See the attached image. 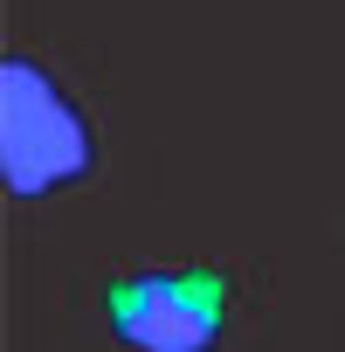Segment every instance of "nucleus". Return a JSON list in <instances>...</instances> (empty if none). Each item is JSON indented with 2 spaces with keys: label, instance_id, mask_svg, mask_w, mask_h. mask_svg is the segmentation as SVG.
Here are the masks:
<instances>
[{
  "label": "nucleus",
  "instance_id": "f257e3e1",
  "mask_svg": "<svg viewBox=\"0 0 345 352\" xmlns=\"http://www.w3.org/2000/svg\"><path fill=\"white\" fill-rule=\"evenodd\" d=\"M0 173L14 194H49L90 173V124L35 63H0Z\"/></svg>",
  "mask_w": 345,
  "mask_h": 352
},
{
  "label": "nucleus",
  "instance_id": "f03ea898",
  "mask_svg": "<svg viewBox=\"0 0 345 352\" xmlns=\"http://www.w3.org/2000/svg\"><path fill=\"white\" fill-rule=\"evenodd\" d=\"M111 324L138 352H208L221 338V276H124L111 283Z\"/></svg>",
  "mask_w": 345,
  "mask_h": 352
}]
</instances>
